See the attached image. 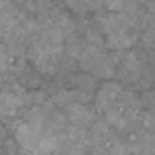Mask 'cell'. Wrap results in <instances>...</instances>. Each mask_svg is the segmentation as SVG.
I'll return each mask as SVG.
<instances>
[{"mask_svg":"<svg viewBox=\"0 0 155 155\" xmlns=\"http://www.w3.org/2000/svg\"><path fill=\"white\" fill-rule=\"evenodd\" d=\"M6 63H8V57H6V53H4L2 49H0V73L4 71V67H6Z\"/></svg>","mask_w":155,"mask_h":155,"instance_id":"8992f818","label":"cell"},{"mask_svg":"<svg viewBox=\"0 0 155 155\" xmlns=\"http://www.w3.org/2000/svg\"><path fill=\"white\" fill-rule=\"evenodd\" d=\"M140 71H141V63H140V59H137V57L130 55V57H126V59L122 61L120 73L124 77H128V79H136V77L140 75Z\"/></svg>","mask_w":155,"mask_h":155,"instance_id":"3957f363","label":"cell"},{"mask_svg":"<svg viewBox=\"0 0 155 155\" xmlns=\"http://www.w3.org/2000/svg\"><path fill=\"white\" fill-rule=\"evenodd\" d=\"M104 31L108 34V39L114 47H126L136 39L134 24L124 14H112L106 18Z\"/></svg>","mask_w":155,"mask_h":155,"instance_id":"6da1fadb","label":"cell"},{"mask_svg":"<svg viewBox=\"0 0 155 155\" xmlns=\"http://www.w3.org/2000/svg\"><path fill=\"white\" fill-rule=\"evenodd\" d=\"M18 106H20L18 96H14V94H2L0 96V112L2 114H14Z\"/></svg>","mask_w":155,"mask_h":155,"instance_id":"5b68a950","label":"cell"},{"mask_svg":"<svg viewBox=\"0 0 155 155\" xmlns=\"http://www.w3.org/2000/svg\"><path fill=\"white\" fill-rule=\"evenodd\" d=\"M120 94H122V88L114 83H108L104 84L102 88L98 91V96H96V106L100 110H106L108 112L110 108H114L116 102L120 100Z\"/></svg>","mask_w":155,"mask_h":155,"instance_id":"7a4b0ae2","label":"cell"},{"mask_svg":"<svg viewBox=\"0 0 155 155\" xmlns=\"http://www.w3.org/2000/svg\"><path fill=\"white\" fill-rule=\"evenodd\" d=\"M69 118H71L73 124H77V126H84V124H88V122L92 120V114L88 112L84 106L73 104L71 108H69Z\"/></svg>","mask_w":155,"mask_h":155,"instance_id":"277c9868","label":"cell"}]
</instances>
